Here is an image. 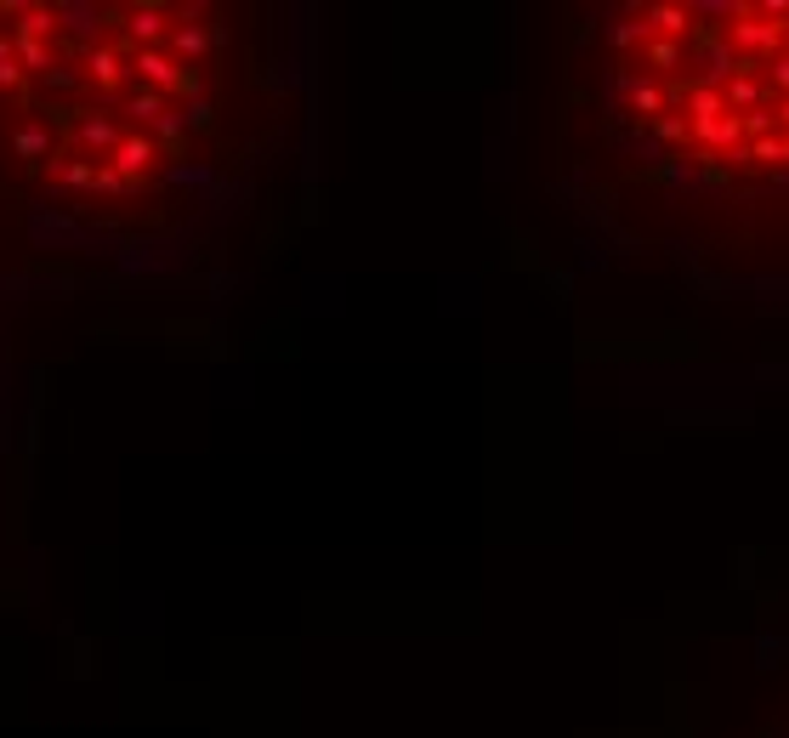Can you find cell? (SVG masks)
Listing matches in <instances>:
<instances>
[{
    "label": "cell",
    "mask_w": 789,
    "mask_h": 738,
    "mask_svg": "<svg viewBox=\"0 0 789 738\" xmlns=\"http://www.w3.org/2000/svg\"><path fill=\"white\" fill-rule=\"evenodd\" d=\"M608 80L614 131L704 205L789 199V6H631Z\"/></svg>",
    "instance_id": "cell-1"
}]
</instances>
